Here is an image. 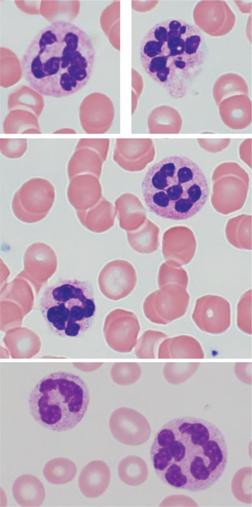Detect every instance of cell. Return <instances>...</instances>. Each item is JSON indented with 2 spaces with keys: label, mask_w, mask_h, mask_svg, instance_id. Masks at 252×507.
<instances>
[{
  "label": "cell",
  "mask_w": 252,
  "mask_h": 507,
  "mask_svg": "<svg viewBox=\"0 0 252 507\" xmlns=\"http://www.w3.org/2000/svg\"><path fill=\"white\" fill-rule=\"evenodd\" d=\"M151 460L159 479L174 489L199 492L210 488L227 467L226 439L214 424L203 418L172 419L156 432Z\"/></svg>",
  "instance_id": "1"
},
{
  "label": "cell",
  "mask_w": 252,
  "mask_h": 507,
  "mask_svg": "<svg viewBox=\"0 0 252 507\" xmlns=\"http://www.w3.org/2000/svg\"><path fill=\"white\" fill-rule=\"evenodd\" d=\"M96 53L88 34L69 21H54L40 30L21 60L22 76L43 96L72 95L90 81Z\"/></svg>",
  "instance_id": "2"
},
{
  "label": "cell",
  "mask_w": 252,
  "mask_h": 507,
  "mask_svg": "<svg viewBox=\"0 0 252 507\" xmlns=\"http://www.w3.org/2000/svg\"><path fill=\"white\" fill-rule=\"evenodd\" d=\"M206 55L201 31L182 19L155 23L143 36L139 46L142 69L176 99L187 93L202 70Z\"/></svg>",
  "instance_id": "3"
},
{
  "label": "cell",
  "mask_w": 252,
  "mask_h": 507,
  "mask_svg": "<svg viewBox=\"0 0 252 507\" xmlns=\"http://www.w3.org/2000/svg\"><path fill=\"white\" fill-rule=\"evenodd\" d=\"M146 206L159 217L175 221L198 214L208 198L209 188L200 167L182 155L165 157L151 166L143 179Z\"/></svg>",
  "instance_id": "4"
},
{
  "label": "cell",
  "mask_w": 252,
  "mask_h": 507,
  "mask_svg": "<svg viewBox=\"0 0 252 507\" xmlns=\"http://www.w3.org/2000/svg\"><path fill=\"white\" fill-rule=\"evenodd\" d=\"M90 402L88 386L79 376L58 371L49 374L32 388L28 404L34 420L55 432L69 430L85 416Z\"/></svg>",
  "instance_id": "5"
},
{
  "label": "cell",
  "mask_w": 252,
  "mask_h": 507,
  "mask_svg": "<svg viewBox=\"0 0 252 507\" xmlns=\"http://www.w3.org/2000/svg\"><path fill=\"white\" fill-rule=\"evenodd\" d=\"M40 310L54 334L61 337H77L90 328L96 314L93 288L85 281L60 280L45 289Z\"/></svg>",
  "instance_id": "6"
},
{
  "label": "cell",
  "mask_w": 252,
  "mask_h": 507,
  "mask_svg": "<svg viewBox=\"0 0 252 507\" xmlns=\"http://www.w3.org/2000/svg\"><path fill=\"white\" fill-rule=\"evenodd\" d=\"M109 426L117 441L129 446L143 444L151 434L150 425L146 417L129 407H122L115 410L110 417Z\"/></svg>",
  "instance_id": "7"
},
{
  "label": "cell",
  "mask_w": 252,
  "mask_h": 507,
  "mask_svg": "<svg viewBox=\"0 0 252 507\" xmlns=\"http://www.w3.org/2000/svg\"><path fill=\"white\" fill-rule=\"evenodd\" d=\"M200 303L197 304L192 317L200 329L215 335L227 330L231 324V312L227 303Z\"/></svg>",
  "instance_id": "8"
},
{
  "label": "cell",
  "mask_w": 252,
  "mask_h": 507,
  "mask_svg": "<svg viewBox=\"0 0 252 507\" xmlns=\"http://www.w3.org/2000/svg\"><path fill=\"white\" fill-rule=\"evenodd\" d=\"M108 466L100 460H93L82 469L78 485L82 493L89 498H95L106 490L110 481Z\"/></svg>",
  "instance_id": "9"
},
{
  "label": "cell",
  "mask_w": 252,
  "mask_h": 507,
  "mask_svg": "<svg viewBox=\"0 0 252 507\" xmlns=\"http://www.w3.org/2000/svg\"><path fill=\"white\" fill-rule=\"evenodd\" d=\"M159 358H203L204 354L200 342L189 335L166 338L157 350Z\"/></svg>",
  "instance_id": "10"
},
{
  "label": "cell",
  "mask_w": 252,
  "mask_h": 507,
  "mask_svg": "<svg viewBox=\"0 0 252 507\" xmlns=\"http://www.w3.org/2000/svg\"><path fill=\"white\" fill-rule=\"evenodd\" d=\"M12 491L15 501L22 507H39L46 496L41 481L31 474L18 477L13 482Z\"/></svg>",
  "instance_id": "11"
},
{
  "label": "cell",
  "mask_w": 252,
  "mask_h": 507,
  "mask_svg": "<svg viewBox=\"0 0 252 507\" xmlns=\"http://www.w3.org/2000/svg\"><path fill=\"white\" fill-rule=\"evenodd\" d=\"M119 311L115 328L117 340L116 349L122 353H129L137 344L140 325L134 313L123 309Z\"/></svg>",
  "instance_id": "12"
},
{
  "label": "cell",
  "mask_w": 252,
  "mask_h": 507,
  "mask_svg": "<svg viewBox=\"0 0 252 507\" xmlns=\"http://www.w3.org/2000/svg\"><path fill=\"white\" fill-rule=\"evenodd\" d=\"M118 474L125 484L137 486L147 478L148 469L145 461L140 457L129 456L123 458L118 466Z\"/></svg>",
  "instance_id": "13"
},
{
  "label": "cell",
  "mask_w": 252,
  "mask_h": 507,
  "mask_svg": "<svg viewBox=\"0 0 252 507\" xmlns=\"http://www.w3.org/2000/svg\"><path fill=\"white\" fill-rule=\"evenodd\" d=\"M77 467L69 459L56 457L49 460L45 464L43 474L50 483L61 485L69 482L76 475Z\"/></svg>",
  "instance_id": "14"
},
{
  "label": "cell",
  "mask_w": 252,
  "mask_h": 507,
  "mask_svg": "<svg viewBox=\"0 0 252 507\" xmlns=\"http://www.w3.org/2000/svg\"><path fill=\"white\" fill-rule=\"evenodd\" d=\"M167 337L165 333L160 331H146L137 340L135 349L136 357L139 358H156L159 344Z\"/></svg>",
  "instance_id": "15"
},
{
  "label": "cell",
  "mask_w": 252,
  "mask_h": 507,
  "mask_svg": "<svg viewBox=\"0 0 252 507\" xmlns=\"http://www.w3.org/2000/svg\"><path fill=\"white\" fill-rule=\"evenodd\" d=\"M200 365L199 362H168L165 364L163 375L167 382L177 385L190 378Z\"/></svg>",
  "instance_id": "16"
},
{
  "label": "cell",
  "mask_w": 252,
  "mask_h": 507,
  "mask_svg": "<svg viewBox=\"0 0 252 507\" xmlns=\"http://www.w3.org/2000/svg\"><path fill=\"white\" fill-rule=\"evenodd\" d=\"M117 364L119 374L118 384L122 386L129 385L135 383L139 379L142 370L137 363L122 362Z\"/></svg>",
  "instance_id": "17"
},
{
  "label": "cell",
  "mask_w": 252,
  "mask_h": 507,
  "mask_svg": "<svg viewBox=\"0 0 252 507\" xmlns=\"http://www.w3.org/2000/svg\"><path fill=\"white\" fill-rule=\"evenodd\" d=\"M251 362H238L235 364V373L238 379L246 384H251Z\"/></svg>",
  "instance_id": "18"
}]
</instances>
